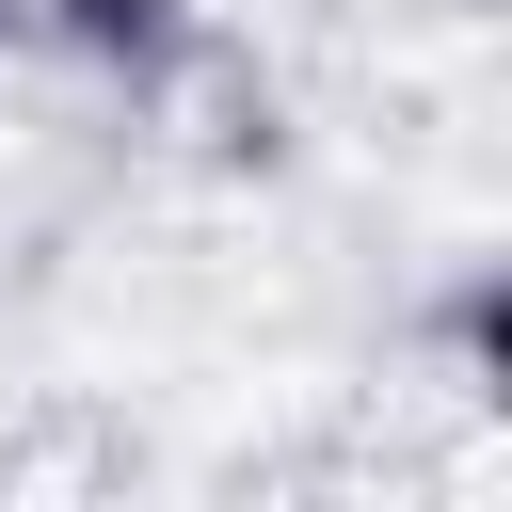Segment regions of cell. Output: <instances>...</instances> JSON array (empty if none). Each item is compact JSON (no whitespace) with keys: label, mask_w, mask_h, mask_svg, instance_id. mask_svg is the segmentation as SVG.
I'll return each instance as SVG.
<instances>
[{"label":"cell","mask_w":512,"mask_h":512,"mask_svg":"<svg viewBox=\"0 0 512 512\" xmlns=\"http://www.w3.org/2000/svg\"><path fill=\"white\" fill-rule=\"evenodd\" d=\"M64 16H80L96 48H160V32H176V0H64Z\"/></svg>","instance_id":"1"}]
</instances>
